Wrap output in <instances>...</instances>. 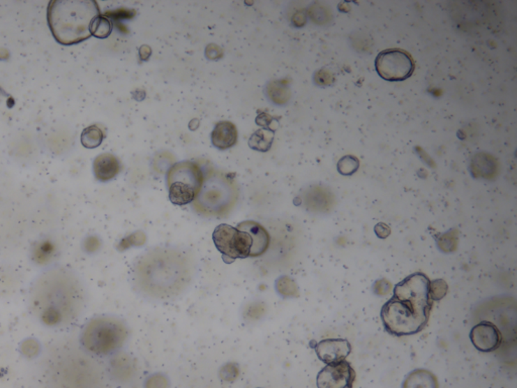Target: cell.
Instances as JSON below:
<instances>
[{
	"label": "cell",
	"instance_id": "1",
	"mask_svg": "<svg viewBox=\"0 0 517 388\" xmlns=\"http://www.w3.org/2000/svg\"><path fill=\"white\" fill-rule=\"evenodd\" d=\"M195 261L184 250L155 248L135 263L132 278L135 290L155 301L179 297L190 286L195 275Z\"/></svg>",
	"mask_w": 517,
	"mask_h": 388
},
{
	"label": "cell",
	"instance_id": "2",
	"mask_svg": "<svg viewBox=\"0 0 517 388\" xmlns=\"http://www.w3.org/2000/svg\"><path fill=\"white\" fill-rule=\"evenodd\" d=\"M31 311L50 327L66 326L80 315L84 294L73 273L53 269L36 281L29 297Z\"/></svg>",
	"mask_w": 517,
	"mask_h": 388
},
{
	"label": "cell",
	"instance_id": "3",
	"mask_svg": "<svg viewBox=\"0 0 517 388\" xmlns=\"http://www.w3.org/2000/svg\"><path fill=\"white\" fill-rule=\"evenodd\" d=\"M430 283L424 273L417 272L396 284L393 297L381 310L384 328L390 335H417L426 329L433 304Z\"/></svg>",
	"mask_w": 517,
	"mask_h": 388
},
{
	"label": "cell",
	"instance_id": "4",
	"mask_svg": "<svg viewBox=\"0 0 517 388\" xmlns=\"http://www.w3.org/2000/svg\"><path fill=\"white\" fill-rule=\"evenodd\" d=\"M100 15L96 1L54 0L48 6V22L60 44H78L91 37L94 20Z\"/></svg>",
	"mask_w": 517,
	"mask_h": 388
},
{
	"label": "cell",
	"instance_id": "5",
	"mask_svg": "<svg viewBox=\"0 0 517 388\" xmlns=\"http://www.w3.org/2000/svg\"><path fill=\"white\" fill-rule=\"evenodd\" d=\"M239 189L229 175L212 171L204 175L200 193L193 200L198 214L207 218L223 216L230 213L238 202Z\"/></svg>",
	"mask_w": 517,
	"mask_h": 388
},
{
	"label": "cell",
	"instance_id": "6",
	"mask_svg": "<svg viewBox=\"0 0 517 388\" xmlns=\"http://www.w3.org/2000/svg\"><path fill=\"white\" fill-rule=\"evenodd\" d=\"M128 337L126 322L114 315H99L85 324L81 343L88 352L108 355L121 349Z\"/></svg>",
	"mask_w": 517,
	"mask_h": 388
},
{
	"label": "cell",
	"instance_id": "7",
	"mask_svg": "<svg viewBox=\"0 0 517 388\" xmlns=\"http://www.w3.org/2000/svg\"><path fill=\"white\" fill-rule=\"evenodd\" d=\"M204 173L198 164L184 161L176 163L167 173L169 198L176 205H186L193 202L200 193Z\"/></svg>",
	"mask_w": 517,
	"mask_h": 388
},
{
	"label": "cell",
	"instance_id": "8",
	"mask_svg": "<svg viewBox=\"0 0 517 388\" xmlns=\"http://www.w3.org/2000/svg\"><path fill=\"white\" fill-rule=\"evenodd\" d=\"M216 249L230 261L250 257L253 243L250 234L238 227L223 223L218 225L212 234Z\"/></svg>",
	"mask_w": 517,
	"mask_h": 388
},
{
	"label": "cell",
	"instance_id": "9",
	"mask_svg": "<svg viewBox=\"0 0 517 388\" xmlns=\"http://www.w3.org/2000/svg\"><path fill=\"white\" fill-rule=\"evenodd\" d=\"M377 73L384 80L398 82L410 77L414 72L412 56L400 49H389L381 52L375 60Z\"/></svg>",
	"mask_w": 517,
	"mask_h": 388
},
{
	"label": "cell",
	"instance_id": "10",
	"mask_svg": "<svg viewBox=\"0 0 517 388\" xmlns=\"http://www.w3.org/2000/svg\"><path fill=\"white\" fill-rule=\"evenodd\" d=\"M356 371L347 360L327 364L316 378L318 388H353Z\"/></svg>",
	"mask_w": 517,
	"mask_h": 388
},
{
	"label": "cell",
	"instance_id": "11",
	"mask_svg": "<svg viewBox=\"0 0 517 388\" xmlns=\"http://www.w3.org/2000/svg\"><path fill=\"white\" fill-rule=\"evenodd\" d=\"M470 340L478 351L490 353L500 347L502 335L495 324L490 322H481L470 331Z\"/></svg>",
	"mask_w": 517,
	"mask_h": 388
},
{
	"label": "cell",
	"instance_id": "12",
	"mask_svg": "<svg viewBox=\"0 0 517 388\" xmlns=\"http://www.w3.org/2000/svg\"><path fill=\"white\" fill-rule=\"evenodd\" d=\"M317 357L326 364L340 362L347 359L351 354L352 345L347 339H324L315 347Z\"/></svg>",
	"mask_w": 517,
	"mask_h": 388
},
{
	"label": "cell",
	"instance_id": "13",
	"mask_svg": "<svg viewBox=\"0 0 517 388\" xmlns=\"http://www.w3.org/2000/svg\"><path fill=\"white\" fill-rule=\"evenodd\" d=\"M238 229L249 234L252 239L253 247L250 257L257 258L267 251L269 245H270V236L263 225L254 221H246V222L239 223Z\"/></svg>",
	"mask_w": 517,
	"mask_h": 388
},
{
	"label": "cell",
	"instance_id": "14",
	"mask_svg": "<svg viewBox=\"0 0 517 388\" xmlns=\"http://www.w3.org/2000/svg\"><path fill=\"white\" fill-rule=\"evenodd\" d=\"M121 171V163L114 155L105 153L97 156L93 162V172L96 179L101 182L110 181Z\"/></svg>",
	"mask_w": 517,
	"mask_h": 388
},
{
	"label": "cell",
	"instance_id": "15",
	"mask_svg": "<svg viewBox=\"0 0 517 388\" xmlns=\"http://www.w3.org/2000/svg\"><path fill=\"white\" fill-rule=\"evenodd\" d=\"M237 141L238 130L234 124L227 121L216 124L211 134L212 145L220 150H227L236 145Z\"/></svg>",
	"mask_w": 517,
	"mask_h": 388
},
{
	"label": "cell",
	"instance_id": "16",
	"mask_svg": "<svg viewBox=\"0 0 517 388\" xmlns=\"http://www.w3.org/2000/svg\"><path fill=\"white\" fill-rule=\"evenodd\" d=\"M403 388H439V381L433 372L415 369L404 379Z\"/></svg>",
	"mask_w": 517,
	"mask_h": 388
},
{
	"label": "cell",
	"instance_id": "17",
	"mask_svg": "<svg viewBox=\"0 0 517 388\" xmlns=\"http://www.w3.org/2000/svg\"><path fill=\"white\" fill-rule=\"evenodd\" d=\"M105 139V134L99 126L96 125L84 128L81 134V144L87 149H94L100 146Z\"/></svg>",
	"mask_w": 517,
	"mask_h": 388
},
{
	"label": "cell",
	"instance_id": "18",
	"mask_svg": "<svg viewBox=\"0 0 517 388\" xmlns=\"http://www.w3.org/2000/svg\"><path fill=\"white\" fill-rule=\"evenodd\" d=\"M112 22L107 17H103V15H99L92 24L91 35L99 38V39H105L112 33Z\"/></svg>",
	"mask_w": 517,
	"mask_h": 388
},
{
	"label": "cell",
	"instance_id": "19",
	"mask_svg": "<svg viewBox=\"0 0 517 388\" xmlns=\"http://www.w3.org/2000/svg\"><path fill=\"white\" fill-rule=\"evenodd\" d=\"M448 284L442 279H435V281H430V299L433 301H441L446 297L447 292H448Z\"/></svg>",
	"mask_w": 517,
	"mask_h": 388
},
{
	"label": "cell",
	"instance_id": "20",
	"mask_svg": "<svg viewBox=\"0 0 517 388\" xmlns=\"http://www.w3.org/2000/svg\"><path fill=\"white\" fill-rule=\"evenodd\" d=\"M359 168V160L353 156H345L338 162V172L344 175H352Z\"/></svg>",
	"mask_w": 517,
	"mask_h": 388
},
{
	"label": "cell",
	"instance_id": "21",
	"mask_svg": "<svg viewBox=\"0 0 517 388\" xmlns=\"http://www.w3.org/2000/svg\"><path fill=\"white\" fill-rule=\"evenodd\" d=\"M374 292L378 295H386L390 291L391 288V284L389 283L386 279H381V281H376L374 284Z\"/></svg>",
	"mask_w": 517,
	"mask_h": 388
},
{
	"label": "cell",
	"instance_id": "22",
	"mask_svg": "<svg viewBox=\"0 0 517 388\" xmlns=\"http://www.w3.org/2000/svg\"><path fill=\"white\" fill-rule=\"evenodd\" d=\"M135 15V11L132 10H117L112 11V13H107L105 15V17H112V19H130Z\"/></svg>",
	"mask_w": 517,
	"mask_h": 388
},
{
	"label": "cell",
	"instance_id": "23",
	"mask_svg": "<svg viewBox=\"0 0 517 388\" xmlns=\"http://www.w3.org/2000/svg\"><path fill=\"white\" fill-rule=\"evenodd\" d=\"M375 233H376L379 238L386 239L391 233V231H390V227L388 225H386L385 223H380L375 227Z\"/></svg>",
	"mask_w": 517,
	"mask_h": 388
}]
</instances>
